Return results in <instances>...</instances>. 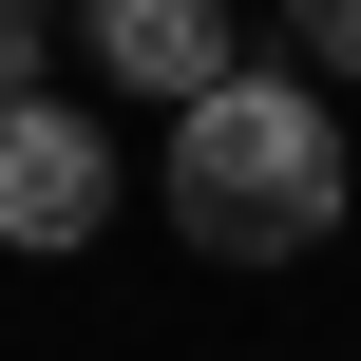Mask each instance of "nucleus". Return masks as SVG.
Masks as SVG:
<instances>
[{"mask_svg":"<svg viewBox=\"0 0 361 361\" xmlns=\"http://www.w3.org/2000/svg\"><path fill=\"white\" fill-rule=\"evenodd\" d=\"M171 228L209 267H305L343 228V114H324V76H247L228 57L171 114Z\"/></svg>","mask_w":361,"mask_h":361,"instance_id":"nucleus-1","label":"nucleus"},{"mask_svg":"<svg viewBox=\"0 0 361 361\" xmlns=\"http://www.w3.org/2000/svg\"><path fill=\"white\" fill-rule=\"evenodd\" d=\"M95 228H114V133L19 76V95H0V247H19V267H76Z\"/></svg>","mask_w":361,"mask_h":361,"instance_id":"nucleus-2","label":"nucleus"},{"mask_svg":"<svg viewBox=\"0 0 361 361\" xmlns=\"http://www.w3.org/2000/svg\"><path fill=\"white\" fill-rule=\"evenodd\" d=\"M76 38H95V76L114 95H152V114H190L247 38H228V0H76Z\"/></svg>","mask_w":361,"mask_h":361,"instance_id":"nucleus-3","label":"nucleus"},{"mask_svg":"<svg viewBox=\"0 0 361 361\" xmlns=\"http://www.w3.org/2000/svg\"><path fill=\"white\" fill-rule=\"evenodd\" d=\"M286 38H305V76H324V95H361V0H286Z\"/></svg>","mask_w":361,"mask_h":361,"instance_id":"nucleus-4","label":"nucleus"},{"mask_svg":"<svg viewBox=\"0 0 361 361\" xmlns=\"http://www.w3.org/2000/svg\"><path fill=\"white\" fill-rule=\"evenodd\" d=\"M19 57H38V0H0V76H19Z\"/></svg>","mask_w":361,"mask_h":361,"instance_id":"nucleus-5","label":"nucleus"},{"mask_svg":"<svg viewBox=\"0 0 361 361\" xmlns=\"http://www.w3.org/2000/svg\"><path fill=\"white\" fill-rule=\"evenodd\" d=\"M0 95H19V76H0Z\"/></svg>","mask_w":361,"mask_h":361,"instance_id":"nucleus-6","label":"nucleus"}]
</instances>
